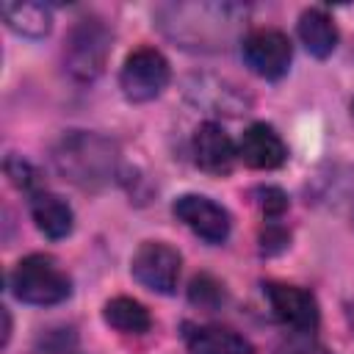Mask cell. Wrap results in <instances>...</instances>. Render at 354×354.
Segmentation results:
<instances>
[{
    "instance_id": "cell-4",
    "label": "cell",
    "mask_w": 354,
    "mask_h": 354,
    "mask_svg": "<svg viewBox=\"0 0 354 354\" xmlns=\"http://www.w3.org/2000/svg\"><path fill=\"white\" fill-rule=\"evenodd\" d=\"M108 53H111V30H108V25L100 17H86L66 36L64 66L75 80L88 83L105 69Z\"/></svg>"
},
{
    "instance_id": "cell-15",
    "label": "cell",
    "mask_w": 354,
    "mask_h": 354,
    "mask_svg": "<svg viewBox=\"0 0 354 354\" xmlns=\"http://www.w3.org/2000/svg\"><path fill=\"white\" fill-rule=\"evenodd\" d=\"M0 14L6 19V25L19 33V36H28V39H41L50 33V25H53V17H50V8L41 6V3H3L0 6Z\"/></svg>"
},
{
    "instance_id": "cell-9",
    "label": "cell",
    "mask_w": 354,
    "mask_h": 354,
    "mask_svg": "<svg viewBox=\"0 0 354 354\" xmlns=\"http://www.w3.org/2000/svg\"><path fill=\"white\" fill-rule=\"evenodd\" d=\"M171 210L194 235L207 243H224L230 235V213L202 194H183Z\"/></svg>"
},
{
    "instance_id": "cell-11",
    "label": "cell",
    "mask_w": 354,
    "mask_h": 354,
    "mask_svg": "<svg viewBox=\"0 0 354 354\" xmlns=\"http://www.w3.org/2000/svg\"><path fill=\"white\" fill-rule=\"evenodd\" d=\"M238 158L252 169H277L285 163L288 147L271 124L254 122L243 130L238 141Z\"/></svg>"
},
{
    "instance_id": "cell-23",
    "label": "cell",
    "mask_w": 354,
    "mask_h": 354,
    "mask_svg": "<svg viewBox=\"0 0 354 354\" xmlns=\"http://www.w3.org/2000/svg\"><path fill=\"white\" fill-rule=\"evenodd\" d=\"M351 116H354V102H351Z\"/></svg>"
},
{
    "instance_id": "cell-5",
    "label": "cell",
    "mask_w": 354,
    "mask_h": 354,
    "mask_svg": "<svg viewBox=\"0 0 354 354\" xmlns=\"http://www.w3.org/2000/svg\"><path fill=\"white\" fill-rule=\"evenodd\" d=\"M169 77L171 69L163 53L155 47H138L124 58L119 72V86L130 102H149L163 94Z\"/></svg>"
},
{
    "instance_id": "cell-19",
    "label": "cell",
    "mask_w": 354,
    "mask_h": 354,
    "mask_svg": "<svg viewBox=\"0 0 354 354\" xmlns=\"http://www.w3.org/2000/svg\"><path fill=\"white\" fill-rule=\"evenodd\" d=\"M274 354H335V351L326 348L324 343H318L310 332H293L285 343H279V348Z\"/></svg>"
},
{
    "instance_id": "cell-17",
    "label": "cell",
    "mask_w": 354,
    "mask_h": 354,
    "mask_svg": "<svg viewBox=\"0 0 354 354\" xmlns=\"http://www.w3.org/2000/svg\"><path fill=\"white\" fill-rule=\"evenodd\" d=\"M191 91L196 94V102L207 105L216 113H221V111L224 113H241L246 108V100L235 91V86L227 88L224 83H218L213 77H199V88H191Z\"/></svg>"
},
{
    "instance_id": "cell-18",
    "label": "cell",
    "mask_w": 354,
    "mask_h": 354,
    "mask_svg": "<svg viewBox=\"0 0 354 354\" xmlns=\"http://www.w3.org/2000/svg\"><path fill=\"white\" fill-rule=\"evenodd\" d=\"M188 299H191L196 307H202V310H216V307L224 301V290H221V285H218L213 277L199 274V277L191 279Z\"/></svg>"
},
{
    "instance_id": "cell-21",
    "label": "cell",
    "mask_w": 354,
    "mask_h": 354,
    "mask_svg": "<svg viewBox=\"0 0 354 354\" xmlns=\"http://www.w3.org/2000/svg\"><path fill=\"white\" fill-rule=\"evenodd\" d=\"M260 207H263L266 216L277 218V216H282V213L288 210V196H285L279 188H274V185L260 188Z\"/></svg>"
},
{
    "instance_id": "cell-3",
    "label": "cell",
    "mask_w": 354,
    "mask_h": 354,
    "mask_svg": "<svg viewBox=\"0 0 354 354\" xmlns=\"http://www.w3.org/2000/svg\"><path fill=\"white\" fill-rule=\"evenodd\" d=\"M11 293L25 304H58L72 293V279L50 254H28L11 271Z\"/></svg>"
},
{
    "instance_id": "cell-10",
    "label": "cell",
    "mask_w": 354,
    "mask_h": 354,
    "mask_svg": "<svg viewBox=\"0 0 354 354\" xmlns=\"http://www.w3.org/2000/svg\"><path fill=\"white\" fill-rule=\"evenodd\" d=\"M194 160L207 174H230L238 160V147L221 124L205 122L194 133Z\"/></svg>"
},
{
    "instance_id": "cell-16",
    "label": "cell",
    "mask_w": 354,
    "mask_h": 354,
    "mask_svg": "<svg viewBox=\"0 0 354 354\" xmlns=\"http://www.w3.org/2000/svg\"><path fill=\"white\" fill-rule=\"evenodd\" d=\"M105 321L116 329V332H124V335H144L149 326H152V318L147 313V307L130 296H116L105 304L102 310Z\"/></svg>"
},
{
    "instance_id": "cell-8",
    "label": "cell",
    "mask_w": 354,
    "mask_h": 354,
    "mask_svg": "<svg viewBox=\"0 0 354 354\" xmlns=\"http://www.w3.org/2000/svg\"><path fill=\"white\" fill-rule=\"evenodd\" d=\"M266 296L268 304L277 315V321L293 332H315L321 313H318V301L310 290L299 288V285H288V282H266Z\"/></svg>"
},
{
    "instance_id": "cell-13",
    "label": "cell",
    "mask_w": 354,
    "mask_h": 354,
    "mask_svg": "<svg viewBox=\"0 0 354 354\" xmlns=\"http://www.w3.org/2000/svg\"><path fill=\"white\" fill-rule=\"evenodd\" d=\"M30 216H33L39 232H44L53 241L66 238L72 232V224H75L72 207L58 194H50V191H33L30 194Z\"/></svg>"
},
{
    "instance_id": "cell-12",
    "label": "cell",
    "mask_w": 354,
    "mask_h": 354,
    "mask_svg": "<svg viewBox=\"0 0 354 354\" xmlns=\"http://www.w3.org/2000/svg\"><path fill=\"white\" fill-rule=\"evenodd\" d=\"M185 348L188 354H254L252 343L227 326L213 324H188L185 332Z\"/></svg>"
},
{
    "instance_id": "cell-2",
    "label": "cell",
    "mask_w": 354,
    "mask_h": 354,
    "mask_svg": "<svg viewBox=\"0 0 354 354\" xmlns=\"http://www.w3.org/2000/svg\"><path fill=\"white\" fill-rule=\"evenodd\" d=\"M116 160H119L116 144L100 133H86V130L66 133L53 152L55 169L80 188H100L111 183L116 174Z\"/></svg>"
},
{
    "instance_id": "cell-14",
    "label": "cell",
    "mask_w": 354,
    "mask_h": 354,
    "mask_svg": "<svg viewBox=\"0 0 354 354\" xmlns=\"http://www.w3.org/2000/svg\"><path fill=\"white\" fill-rule=\"evenodd\" d=\"M299 39L304 50L315 58H326L337 47V28L335 19L324 8H307L299 17Z\"/></svg>"
},
{
    "instance_id": "cell-6",
    "label": "cell",
    "mask_w": 354,
    "mask_h": 354,
    "mask_svg": "<svg viewBox=\"0 0 354 354\" xmlns=\"http://www.w3.org/2000/svg\"><path fill=\"white\" fill-rule=\"evenodd\" d=\"M241 55H243L246 66L254 75H260L266 80H277L288 72L290 58H293V47H290V39L282 30L257 28V30L243 36Z\"/></svg>"
},
{
    "instance_id": "cell-1",
    "label": "cell",
    "mask_w": 354,
    "mask_h": 354,
    "mask_svg": "<svg viewBox=\"0 0 354 354\" xmlns=\"http://www.w3.org/2000/svg\"><path fill=\"white\" fill-rule=\"evenodd\" d=\"M241 3H166L155 11L163 36L188 50H227L246 25Z\"/></svg>"
},
{
    "instance_id": "cell-7",
    "label": "cell",
    "mask_w": 354,
    "mask_h": 354,
    "mask_svg": "<svg viewBox=\"0 0 354 354\" xmlns=\"http://www.w3.org/2000/svg\"><path fill=\"white\" fill-rule=\"evenodd\" d=\"M180 266H183L180 252L163 241H144L130 260L133 277L155 293H171L177 288Z\"/></svg>"
},
{
    "instance_id": "cell-20",
    "label": "cell",
    "mask_w": 354,
    "mask_h": 354,
    "mask_svg": "<svg viewBox=\"0 0 354 354\" xmlns=\"http://www.w3.org/2000/svg\"><path fill=\"white\" fill-rule=\"evenodd\" d=\"M6 174H8V180L17 185V188H22V191H33L36 188V183H39V177H36V169L28 163V160H22V158H6Z\"/></svg>"
},
{
    "instance_id": "cell-24",
    "label": "cell",
    "mask_w": 354,
    "mask_h": 354,
    "mask_svg": "<svg viewBox=\"0 0 354 354\" xmlns=\"http://www.w3.org/2000/svg\"><path fill=\"white\" fill-rule=\"evenodd\" d=\"M66 354H77V351H66Z\"/></svg>"
},
{
    "instance_id": "cell-22",
    "label": "cell",
    "mask_w": 354,
    "mask_h": 354,
    "mask_svg": "<svg viewBox=\"0 0 354 354\" xmlns=\"http://www.w3.org/2000/svg\"><path fill=\"white\" fill-rule=\"evenodd\" d=\"M348 321H351V329H354V304H351V310H348Z\"/></svg>"
}]
</instances>
